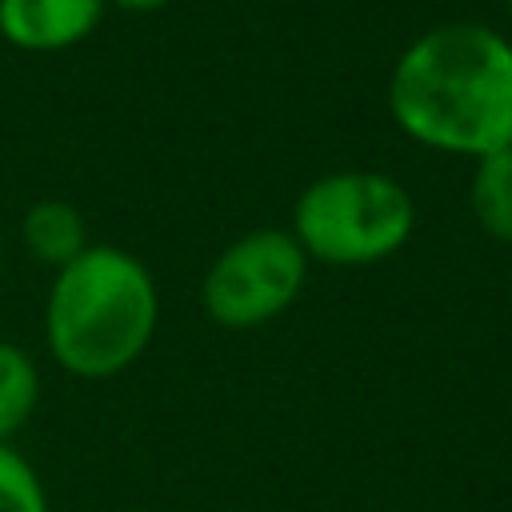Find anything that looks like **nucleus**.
Wrapping results in <instances>:
<instances>
[{
    "label": "nucleus",
    "mask_w": 512,
    "mask_h": 512,
    "mask_svg": "<svg viewBox=\"0 0 512 512\" xmlns=\"http://www.w3.org/2000/svg\"><path fill=\"white\" fill-rule=\"evenodd\" d=\"M392 124L448 156L512 148V40L476 20L420 32L388 72Z\"/></svg>",
    "instance_id": "1"
},
{
    "label": "nucleus",
    "mask_w": 512,
    "mask_h": 512,
    "mask_svg": "<svg viewBox=\"0 0 512 512\" xmlns=\"http://www.w3.org/2000/svg\"><path fill=\"white\" fill-rule=\"evenodd\" d=\"M160 320V292L144 260L112 244H88L52 276L44 340L52 360L80 380H108L132 368Z\"/></svg>",
    "instance_id": "2"
},
{
    "label": "nucleus",
    "mask_w": 512,
    "mask_h": 512,
    "mask_svg": "<svg viewBox=\"0 0 512 512\" xmlns=\"http://www.w3.org/2000/svg\"><path fill=\"white\" fill-rule=\"evenodd\" d=\"M416 228L408 188L384 172L344 168L312 180L292 204V240L308 264L364 268L396 256Z\"/></svg>",
    "instance_id": "3"
},
{
    "label": "nucleus",
    "mask_w": 512,
    "mask_h": 512,
    "mask_svg": "<svg viewBox=\"0 0 512 512\" xmlns=\"http://www.w3.org/2000/svg\"><path fill=\"white\" fill-rule=\"evenodd\" d=\"M308 280V256L288 228L236 236L204 272L200 300L220 328H260L288 312Z\"/></svg>",
    "instance_id": "4"
},
{
    "label": "nucleus",
    "mask_w": 512,
    "mask_h": 512,
    "mask_svg": "<svg viewBox=\"0 0 512 512\" xmlns=\"http://www.w3.org/2000/svg\"><path fill=\"white\" fill-rule=\"evenodd\" d=\"M108 0H0V36L20 52H64L84 44Z\"/></svg>",
    "instance_id": "5"
},
{
    "label": "nucleus",
    "mask_w": 512,
    "mask_h": 512,
    "mask_svg": "<svg viewBox=\"0 0 512 512\" xmlns=\"http://www.w3.org/2000/svg\"><path fill=\"white\" fill-rule=\"evenodd\" d=\"M20 240L36 264L60 272L64 264H72L88 248V224H84V212L76 204L44 196L24 212Z\"/></svg>",
    "instance_id": "6"
},
{
    "label": "nucleus",
    "mask_w": 512,
    "mask_h": 512,
    "mask_svg": "<svg viewBox=\"0 0 512 512\" xmlns=\"http://www.w3.org/2000/svg\"><path fill=\"white\" fill-rule=\"evenodd\" d=\"M468 204H472V216L484 228V236L512 244V148L476 160Z\"/></svg>",
    "instance_id": "7"
},
{
    "label": "nucleus",
    "mask_w": 512,
    "mask_h": 512,
    "mask_svg": "<svg viewBox=\"0 0 512 512\" xmlns=\"http://www.w3.org/2000/svg\"><path fill=\"white\" fill-rule=\"evenodd\" d=\"M40 400V368L36 360L20 348L0 340V444H8L28 416L36 412Z\"/></svg>",
    "instance_id": "8"
},
{
    "label": "nucleus",
    "mask_w": 512,
    "mask_h": 512,
    "mask_svg": "<svg viewBox=\"0 0 512 512\" xmlns=\"http://www.w3.org/2000/svg\"><path fill=\"white\" fill-rule=\"evenodd\" d=\"M0 512H48V492L36 468L12 444H0Z\"/></svg>",
    "instance_id": "9"
},
{
    "label": "nucleus",
    "mask_w": 512,
    "mask_h": 512,
    "mask_svg": "<svg viewBox=\"0 0 512 512\" xmlns=\"http://www.w3.org/2000/svg\"><path fill=\"white\" fill-rule=\"evenodd\" d=\"M108 4H116V8H124V12H156V8H164L168 0H108Z\"/></svg>",
    "instance_id": "10"
},
{
    "label": "nucleus",
    "mask_w": 512,
    "mask_h": 512,
    "mask_svg": "<svg viewBox=\"0 0 512 512\" xmlns=\"http://www.w3.org/2000/svg\"><path fill=\"white\" fill-rule=\"evenodd\" d=\"M504 8H508V16H512V0H504Z\"/></svg>",
    "instance_id": "11"
},
{
    "label": "nucleus",
    "mask_w": 512,
    "mask_h": 512,
    "mask_svg": "<svg viewBox=\"0 0 512 512\" xmlns=\"http://www.w3.org/2000/svg\"><path fill=\"white\" fill-rule=\"evenodd\" d=\"M508 272H512V264H508Z\"/></svg>",
    "instance_id": "12"
},
{
    "label": "nucleus",
    "mask_w": 512,
    "mask_h": 512,
    "mask_svg": "<svg viewBox=\"0 0 512 512\" xmlns=\"http://www.w3.org/2000/svg\"><path fill=\"white\" fill-rule=\"evenodd\" d=\"M0 264H4V260H0Z\"/></svg>",
    "instance_id": "13"
}]
</instances>
